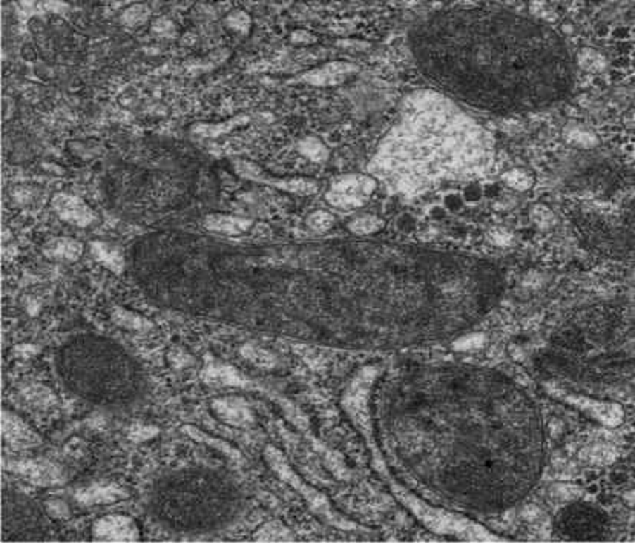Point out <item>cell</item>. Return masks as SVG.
I'll use <instances>...</instances> for the list:
<instances>
[{
  "mask_svg": "<svg viewBox=\"0 0 635 543\" xmlns=\"http://www.w3.org/2000/svg\"><path fill=\"white\" fill-rule=\"evenodd\" d=\"M53 208L60 218L77 227H88L97 218L87 201L71 194H56Z\"/></svg>",
  "mask_w": 635,
  "mask_h": 543,
  "instance_id": "ba28073f",
  "label": "cell"
},
{
  "mask_svg": "<svg viewBox=\"0 0 635 543\" xmlns=\"http://www.w3.org/2000/svg\"><path fill=\"white\" fill-rule=\"evenodd\" d=\"M184 432H186L189 436H191V437H194L195 441H200V442H206V444H209V445H213L215 448H218V450H221L222 453H226V454L229 456V458L239 459L238 451H235L234 448H232L230 445H227V444H225V442L218 441V439H213V437L208 436L206 433L200 432V430H196V428H194V427H184Z\"/></svg>",
  "mask_w": 635,
  "mask_h": 543,
  "instance_id": "4316f807",
  "label": "cell"
},
{
  "mask_svg": "<svg viewBox=\"0 0 635 543\" xmlns=\"http://www.w3.org/2000/svg\"><path fill=\"white\" fill-rule=\"evenodd\" d=\"M2 437L17 450H27L40 445V436L13 411H2Z\"/></svg>",
  "mask_w": 635,
  "mask_h": 543,
  "instance_id": "9c48e42d",
  "label": "cell"
},
{
  "mask_svg": "<svg viewBox=\"0 0 635 543\" xmlns=\"http://www.w3.org/2000/svg\"><path fill=\"white\" fill-rule=\"evenodd\" d=\"M531 8H533V13L537 14L540 19H545V20H551L553 19V17L549 15V14H553V10L546 4H536Z\"/></svg>",
  "mask_w": 635,
  "mask_h": 543,
  "instance_id": "8d00e7d4",
  "label": "cell"
},
{
  "mask_svg": "<svg viewBox=\"0 0 635 543\" xmlns=\"http://www.w3.org/2000/svg\"><path fill=\"white\" fill-rule=\"evenodd\" d=\"M384 226V221L375 215H364L348 224V230L356 235H370L379 232Z\"/></svg>",
  "mask_w": 635,
  "mask_h": 543,
  "instance_id": "7402d4cb",
  "label": "cell"
},
{
  "mask_svg": "<svg viewBox=\"0 0 635 543\" xmlns=\"http://www.w3.org/2000/svg\"><path fill=\"white\" fill-rule=\"evenodd\" d=\"M577 65L583 71L588 73H600L606 68V58L603 54H600L598 51L592 48H583L576 57Z\"/></svg>",
  "mask_w": 635,
  "mask_h": 543,
  "instance_id": "44dd1931",
  "label": "cell"
},
{
  "mask_svg": "<svg viewBox=\"0 0 635 543\" xmlns=\"http://www.w3.org/2000/svg\"><path fill=\"white\" fill-rule=\"evenodd\" d=\"M241 355L249 361L252 362L253 366L258 367H265L270 368L275 366V356L272 355L270 351L264 350L261 347H255V346H244L241 349Z\"/></svg>",
  "mask_w": 635,
  "mask_h": 543,
  "instance_id": "d4e9b609",
  "label": "cell"
},
{
  "mask_svg": "<svg viewBox=\"0 0 635 543\" xmlns=\"http://www.w3.org/2000/svg\"><path fill=\"white\" fill-rule=\"evenodd\" d=\"M358 71V66L348 62H330L322 66H318L303 74V80L308 85L327 88V86L339 85Z\"/></svg>",
  "mask_w": 635,
  "mask_h": 543,
  "instance_id": "30bf717a",
  "label": "cell"
},
{
  "mask_svg": "<svg viewBox=\"0 0 635 543\" xmlns=\"http://www.w3.org/2000/svg\"><path fill=\"white\" fill-rule=\"evenodd\" d=\"M298 151L303 157L313 163H322L330 157L327 146L320 139H316V137H306V139H303L298 143Z\"/></svg>",
  "mask_w": 635,
  "mask_h": 543,
  "instance_id": "ffe728a7",
  "label": "cell"
},
{
  "mask_svg": "<svg viewBox=\"0 0 635 543\" xmlns=\"http://www.w3.org/2000/svg\"><path fill=\"white\" fill-rule=\"evenodd\" d=\"M91 255L94 260L99 261L101 266H105L106 269L114 272L115 275L123 273L125 270V258L122 251L118 247L111 246L103 241H92L89 244Z\"/></svg>",
  "mask_w": 635,
  "mask_h": 543,
  "instance_id": "9a60e30c",
  "label": "cell"
},
{
  "mask_svg": "<svg viewBox=\"0 0 635 543\" xmlns=\"http://www.w3.org/2000/svg\"><path fill=\"white\" fill-rule=\"evenodd\" d=\"M503 181L510 187L516 189V191H528V189L533 186V177L523 169H513L505 172Z\"/></svg>",
  "mask_w": 635,
  "mask_h": 543,
  "instance_id": "f1b7e54d",
  "label": "cell"
},
{
  "mask_svg": "<svg viewBox=\"0 0 635 543\" xmlns=\"http://www.w3.org/2000/svg\"><path fill=\"white\" fill-rule=\"evenodd\" d=\"M396 494L404 502V505H407L419 517V520H422L428 528H432L436 532L451 534V536L468 540H497V537L486 532L484 528H480L479 525L467 519H462V517H458L451 513L439 510V508L427 505L420 499L407 493V491H398Z\"/></svg>",
  "mask_w": 635,
  "mask_h": 543,
  "instance_id": "3957f363",
  "label": "cell"
},
{
  "mask_svg": "<svg viewBox=\"0 0 635 543\" xmlns=\"http://www.w3.org/2000/svg\"><path fill=\"white\" fill-rule=\"evenodd\" d=\"M334 223V217L329 212L324 211H318L308 215L307 218V226L310 227L313 232H327Z\"/></svg>",
  "mask_w": 635,
  "mask_h": 543,
  "instance_id": "4dcf8cb0",
  "label": "cell"
},
{
  "mask_svg": "<svg viewBox=\"0 0 635 543\" xmlns=\"http://www.w3.org/2000/svg\"><path fill=\"white\" fill-rule=\"evenodd\" d=\"M5 467L39 487H54L63 482V473L48 461H13Z\"/></svg>",
  "mask_w": 635,
  "mask_h": 543,
  "instance_id": "52a82bcc",
  "label": "cell"
},
{
  "mask_svg": "<svg viewBox=\"0 0 635 543\" xmlns=\"http://www.w3.org/2000/svg\"><path fill=\"white\" fill-rule=\"evenodd\" d=\"M411 49L428 79L473 106L553 101L566 88L568 49L555 32L488 6H458L420 22Z\"/></svg>",
  "mask_w": 635,
  "mask_h": 543,
  "instance_id": "6da1fadb",
  "label": "cell"
},
{
  "mask_svg": "<svg viewBox=\"0 0 635 543\" xmlns=\"http://www.w3.org/2000/svg\"><path fill=\"white\" fill-rule=\"evenodd\" d=\"M44 252L51 260L75 261L83 254V244L71 238H54L48 241Z\"/></svg>",
  "mask_w": 635,
  "mask_h": 543,
  "instance_id": "2e32d148",
  "label": "cell"
},
{
  "mask_svg": "<svg viewBox=\"0 0 635 543\" xmlns=\"http://www.w3.org/2000/svg\"><path fill=\"white\" fill-rule=\"evenodd\" d=\"M376 186L377 181L370 174H350L334 181L325 194V200L334 208L356 209L367 203Z\"/></svg>",
  "mask_w": 635,
  "mask_h": 543,
  "instance_id": "5b68a950",
  "label": "cell"
},
{
  "mask_svg": "<svg viewBox=\"0 0 635 543\" xmlns=\"http://www.w3.org/2000/svg\"><path fill=\"white\" fill-rule=\"evenodd\" d=\"M583 454H585L583 458L591 461L592 463H598V465L611 463L617 458V451L612 447H608V445H594V447L588 448V450Z\"/></svg>",
  "mask_w": 635,
  "mask_h": 543,
  "instance_id": "83f0119b",
  "label": "cell"
},
{
  "mask_svg": "<svg viewBox=\"0 0 635 543\" xmlns=\"http://www.w3.org/2000/svg\"><path fill=\"white\" fill-rule=\"evenodd\" d=\"M484 342H485V336L484 335H477V333H474V335H468V336H463V338H460V339H458L456 342H454V349L456 350H474V349H479L480 346H484Z\"/></svg>",
  "mask_w": 635,
  "mask_h": 543,
  "instance_id": "d6a6232c",
  "label": "cell"
},
{
  "mask_svg": "<svg viewBox=\"0 0 635 543\" xmlns=\"http://www.w3.org/2000/svg\"><path fill=\"white\" fill-rule=\"evenodd\" d=\"M252 221L241 217H235V215H225V213H212L204 218V227L215 232V234H225V235H241L244 232L252 227Z\"/></svg>",
  "mask_w": 635,
  "mask_h": 543,
  "instance_id": "5bb4252c",
  "label": "cell"
},
{
  "mask_svg": "<svg viewBox=\"0 0 635 543\" xmlns=\"http://www.w3.org/2000/svg\"><path fill=\"white\" fill-rule=\"evenodd\" d=\"M493 238L496 239V243H497V244H508L510 241H511V235L508 234V232H505V230H497V232H494Z\"/></svg>",
  "mask_w": 635,
  "mask_h": 543,
  "instance_id": "74e56055",
  "label": "cell"
},
{
  "mask_svg": "<svg viewBox=\"0 0 635 543\" xmlns=\"http://www.w3.org/2000/svg\"><path fill=\"white\" fill-rule=\"evenodd\" d=\"M201 377L204 379L206 384L210 385H243V379L235 372L232 367L226 366H209L203 370Z\"/></svg>",
  "mask_w": 635,
  "mask_h": 543,
  "instance_id": "ac0fdd59",
  "label": "cell"
},
{
  "mask_svg": "<svg viewBox=\"0 0 635 543\" xmlns=\"http://www.w3.org/2000/svg\"><path fill=\"white\" fill-rule=\"evenodd\" d=\"M531 218L540 227H549L554 223V213L551 212V209L546 208L543 204H536L533 209H531Z\"/></svg>",
  "mask_w": 635,
  "mask_h": 543,
  "instance_id": "1f68e13d",
  "label": "cell"
},
{
  "mask_svg": "<svg viewBox=\"0 0 635 543\" xmlns=\"http://www.w3.org/2000/svg\"><path fill=\"white\" fill-rule=\"evenodd\" d=\"M493 139L456 101L436 91L404 101L368 165L376 181L404 194L424 192L442 181L484 175L493 163Z\"/></svg>",
  "mask_w": 635,
  "mask_h": 543,
  "instance_id": "7a4b0ae2",
  "label": "cell"
},
{
  "mask_svg": "<svg viewBox=\"0 0 635 543\" xmlns=\"http://www.w3.org/2000/svg\"><path fill=\"white\" fill-rule=\"evenodd\" d=\"M565 399L570 404L576 405L577 408L589 413L591 416H594L597 420H600L605 425L615 427V425L622 424V420H623V410L615 404L594 401L589 398H583V396H566Z\"/></svg>",
  "mask_w": 635,
  "mask_h": 543,
  "instance_id": "8fae6325",
  "label": "cell"
},
{
  "mask_svg": "<svg viewBox=\"0 0 635 543\" xmlns=\"http://www.w3.org/2000/svg\"><path fill=\"white\" fill-rule=\"evenodd\" d=\"M92 539L97 542H137L140 539V531L131 517L111 514L94 523Z\"/></svg>",
  "mask_w": 635,
  "mask_h": 543,
  "instance_id": "8992f818",
  "label": "cell"
},
{
  "mask_svg": "<svg viewBox=\"0 0 635 543\" xmlns=\"http://www.w3.org/2000/svg\"><path fill=\"white\" fill-rule=\"evenodd\" d=\"M126 491L117 484H94L87 488H82L75 493L77 502L83 505H99V504H113L125 499Z\"/></svg>",
  "mask_w": 635,
  "mask_h": 543,
  "instance_id": "4fadbf2b",
  "label": "cell"
},
{
  "mask_svg": "<svg viewBox=\"0 0 635 543\" xmlns=\"http://www.w3.org/2000/svg\"><path fill=\"white\" fill-rule=\"evenodd\" d=\"M152 31L153 34H157V36L170 37L174 36L175 32V25L169 19H158L152 23Z\"/></svg>",
  "mask_w": 635,
  "mask_h": 543,
  "instance_id": "e575fe53",
  "label": "cell"
},
{
  "mask_svg": "<svg viewBox=\"0 0 635 543\" xmlns=\"http://www.w3.org/2000/svg\"><path fill=\"white\" fill-rule=\"evenodd\" d=\"M111 316H113L114 324H117L118 327H123V329H127V330L146 332L152 327L151 321H148L146 318H143L140 315L131 312V310H127V308L115 307Z\"/></svg>",
  "mask_w": 635,
  "mask_h": 543,
  "instance_id": "d6986e66",
  "label": "cell"
},
{
  "mask_svg": "<svg viewBox=\"0 0 635 543\" xmlns=\"http://www.w3.org/2000/svg\"><path fill=\"white\" fill-rule=\"evenodd\" d=\"M255 539L260 542H286L291 539V534L284 525H281L278 522H270L260 528V531L255 534Z\"/></svg>",
  "mask_w": 635,
  "mask_h": 543,
  "instance_id": "603a6c76",
  "label": "cell"
},
{
  "mask_svg": "<svg viewBox=\"0 0 635 543\" xmlns=\"http://www.w3.org/2000/svg\"><path fill=\"white\" fill-rule=\"evenodd\" d=\"M225 23H226V27L230 30V31H234V32H238V34H246L251 31V28H252V19H251V15H249L244 10H234V11H230L227 15H226V19H225Z\"/></svg>",
  "mask_w": 635,
  "mask_h": 543,
  "instance_id": "484cf974",
  "label": "cell"
},
{
  "mask_svg": "<svg viewBox=\"0 0 635 543\" xmlns=\"http://www.w3.org/2000/svg\"><path fill=\"white\" fill-rule=\"evenodd\" d=\"M265 461H268L272 470L277 473L278 476L286 482V484H289L291 488H295L298 493L306 499L308 505H310L318 514H321L330 523L338 525V527L353 528V523L341 519V517L332 510L327 497L321 494L318 489L312 488L308 484H306V482L290 468V465L287 463L286 458L281 454L279 450H277V448H273V447H269L268 450H265Z\"/></svg>",
  "mask_w": 635,
  "mask_h": 543,
  "instance_id": "277c9868",
  "label": "cell"
},
{
  "mask_svg": "<svg viewBox=\"0 0 635 543\" xmlns=\"http://www.w3.org/2000/svg\"><path fill=\"white\" fill-rule=\"evenodd\" d=\"M158 433V430L156 427L151 425H134L130 430V439L135 442H143L148 441V439L153 437Z\"/></svg>",
  "mask_w": 635,
  "mask_h": 543,
  "instance_id": "836d02e7",
  "label": "cell"
},
{
  "mask_svg": "<svg viewBox=\"0 0 635 543\" xmlns=\"http://www.w3.org/2000/svg\"><path fill=\"white\" fill-rule=\"evenodd\" d=\"M290 40L294 43H298V45H313V43L318 42V37L310 31L296 30L290 34Z\"/></svg>",
  "mask_w": 635,
  "mask_h": 543,
  "instance_id": "d590c367",
  "label": "cell"
},
{
  "mask_svg": "<svg viewBox=\"0 0 635 543\" xmlns=\"http://www.w3.org/2000/svg\"><path fill=\"white\" fill-rule=\"evenodd\" d=\"M215 415L229 425L244 427L253 422L251 408L241 399H217L212 404Z\"/></svg>",
  "mask_w": 635,
  "mask_h": 543,
  "instance_id": "7c38bea8",
  "label": "cell"
},
{
  "mask_svg": "<svg viewBox=\"0 0 635 543\" xmlns=\"http://www.w3.org/2000/svg\"><path fill=\"white\" fill-rule=\"evenodd\" d=\"M247 122H249L247 116H237L222 123H196L192 126V132L200 137H204V139H217V137L229 134L230 131L246 125Z\"/></svg>",
  "mask_w": 635,
  "mask_h": 543,
  "instance_id": "e0dca14e",
  "label": "cell"
},
{
  "mask_svg": "<svg viewBox=\"0 0 635 543\" xmlns=\"http://www.w3.org/2000/svg\"><path fill=\"white\" fill-rule=\"evenodd\" d=\"M568 140L572 144L580 146V148H583V149H589V148H592V146L597 144V137L591 131H588V129H583V127L571 129V131L568 132Z\"/></svg>",
  "mask_w": 635,
  "mask_h": 543,
  "instance_id": "f546056e",
  "label": "cell"
},
{
  "mask_svg": "<svg viewBox=\"0 0 635 543\" xmlns=\"http://www.w3.org/2000/svg\"><path fill=\"white\" fill-rule=\"evenodd\" d=\"M149 17H151V8L143 4H137V5L126 8L122 14V22L130 28H139L149 20Z\"/></svg>",
  "mask_w": 635,
  "mask_h": 543,
  "instance_id": "cb8c5ba5",
  "label": "cell"
}]
</instances>
